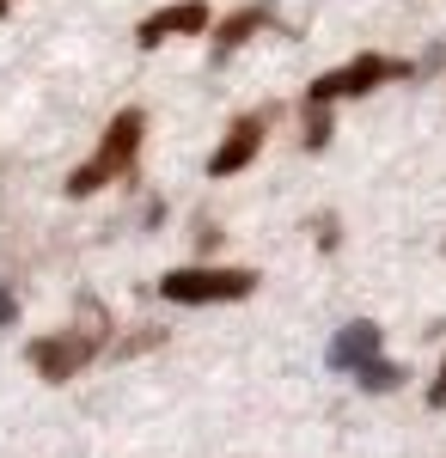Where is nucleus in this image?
Instances as JSON below:
<instances>
[{
    "mask_svg": "<svg viewBox=\"0 0 446 458\" xmlns=\"http://www.w3.org/2000/svg\"><path fill=\"white\" fill-rule=\"evenodd\" d=\"M385 80H410V62H385V55H355L348 68L324 73V80H312L306 105H337V98H361V92H373Z\"/></svg>",
    "mask_w": 446,
    "mask_h": 458,
    "instance_id": "obj_3",
    "label": "nucleus"
},
{
    "mask_svg": "<svg viewBox=\"0 0 446 458\" xmlns=\"http://www.w3.org/2000/svg\"><path fill=\"white\" fill-rule=\"evenodd\" d=\"M428 410H446V360H441V379L428 386Z\"/></svg>",
    "mask_w": 446,
    "mask_h": 458,
    "instance_id": "obj_10",
    "label": "nucleus"
},
{
    "mask_svg": "<svg viewBox=\"0 0 446 458\" xmlns=\"http://www.w3.org/2000/svg\"><path fill=\"white\" fill-rule=\"evenodd\" d=\"M141 135H147V116H141V110H116V116L104 123L99 153H92V159H86L80 172H68V196H99L104 183H116V177L135 165Z\"/></svg>",
    "mask_w": 446,
    "mask_h": 458,
    "instance_id": "obj_1",
    "label": "nucleus"
},
{
    "mask_svg": "<svg viewBox=\"0 0 446 458\" xmlns=\"http://www.w3.org/2000/svg\"><path fill=\"white\" fill-rule=\"evenodd\" d=\"M0 19H6V0H0Z\"/></svg>",
    "mask_w": 446,
    "mask_h": 458,
    "instance_id": "obj_12",
    "label": "nucleus"
},
{
    "mask_svg": "<svg viewBox=\"0 0 446 458\" xmlns=\"http://www.w3.org/2000/svg\"><path fill=\"white\" fill-rule=\"evenodd\" d=\"M355 379H361V391H398L410 373H404L398 360H379V354H373V360H361V367H355Z\"/></svg>",
    "mask_w": 446,
    "mask_h": 458,
    "instance_id": "obj_9",
    "label": "nucleus"
},
{
    "mask_svg": "<svg viewBox=\"0 0 446 458\" xmlns=\"http://www.w3.org/2000/svg\"><path fill=\"white\" fill-rule=\"evenodd\" d=\"M99 349H104V330H56V336H37L25 354H31V367L49 379V386H68Z\"/></svg>",
    "mask_w": 446,
    "mask_h": 458,
    "instance_id": "obj_4",
    "label": "nucleus"
},
{
    "mask_svg": "<svg viewBox=\"0 0 446 458\" xmlns=\"http://www.w3.org/2000/svg\"><path fill=\"white\" fill-rule=\"evenodd\" d=\"M257 31H270V13H263V6H244V13H233V19L214 31V49L227 55V49H239L244 37H257Z\"/></svg>",
    "mask_w": 446,
    "mask_h": 458,
    "instance_id": "obj_8",
    "label": "nucleus"
},
{
    "mask_svg": "<svg viewBox=\"0 0 446 458\" xmlns=\"http://www.w3.org/2000/svg\"><path fill=\"white\" fill-rule=\"evenodd\" d=\"M190 31H208V6H202V0L159 6L153 19H141V49H159L166 37H190Z\"/></svg>",
    "mask_w": 446,
    "mask_h": 458,
    "instance_id": "obj_6",
    "label": "nucleus"
},
{
    "mask_svg": "<svg viewBox=\"0 0 446 458\" xmlns=\"http://www.w3.org/2000/svg\"><path fill=\"white\" fill-rule=\"evenodd\" d=\"M373 354H379V324H343L337 343H330V367H337V373H355V367L373 360Z\"/></svg>",
    "mask_w": 446,
    "mask_h": 458,
    "instance_id": "obj_7",
    "label": "nucleus"
},
{
    "mask_svg": "<svg viewBox=\"0 0 446 458\" xmlns=\"http://www.w3.org/2000/svg\"><path fill=\"white\" fill-rule=\"evenodd\" d=\"M263 129H270V116H239L233 129H227V141L214 147V159H208V172L214 177H233V172H244L251 159H257V147H263Z\"/></svg>",
    "mask_w": 446,
    "mask_h": 458,
    "instance_id": "obj_5",
    "label": "nucleus"
},
{
    "mask_svg": "<svg viewBox=\"0 0 446 458\" xmlns=\"http://www.w3.org/2000/svg\"><path fill=\"white\" fill-rule=\"evenodd\" d=\"M166 300L177 306H208V300H251L257 293V269H172L159 282Z\"/></svg>",
    "mask_w": 446,
    "mask_h": 458,
    "instance_id": "obj_2",
    "label": "nucleus"
},
{
    "mask_svg": "<svg viewBox=\"0 0 446 458\" xmlns=\"http://www.w3.org/2000/svg\"><path fill=\"white\" fill-rule=\"evenodd\" d=\"M13 318H19V300H13V293L0 287V324H13Z\"/></svg>",
    "mask_w": 446,
    "mask_h": 458,
    "instance_id": "obj_11",
    "label": "nucleus"
}]
</instances>
